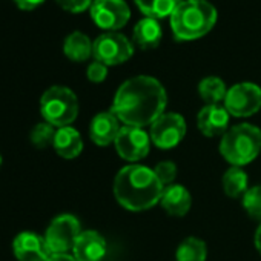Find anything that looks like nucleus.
Returning <instances> with one entry per match:
<instances>
[{"label": "nucleus", "instance_id": "nucleus-1", "mask_svg": "<svg viewBox=\"0 0 261 261\" xmlns=\"http://www.w3.org/2000/svg\"><path fill=\"white\" fill-rule=\"evenodd\" d=\"M168 95L163 85L149 75H137L126 80L117 91L112 112L124 126L145 127L165 114Z\"/></svg>", "mask_w": 261, "mask_h": 261}, {"label": "nucleus", "instance_id": "nucleus-2", "mask_svg": "<svg viewBox=\"0 0 261 261\" xmlns=\"http://www.w3.org/2000/svg\"><path fill=\"white\" fill-rule=\"evenodd\" d=\"M165 186L155 172L142 165H129L118 171L114 180L117 201L130 212H142L162 200Z\"/></svg>", "mask_w": 261, "mask_h": 261}, {"label": "nucleus", "instance_id": "nucleus-3", "mask_svg": "<svg viewBox=\"0 0 261 261\" xmlns=\"http://www.w3.org/2000/svg\"><path fill=\"white\" fill-rule=\"evenodd\" d=\"M217 17L215 7L207 0H181L169 22L177 40H195L211 33Z\"/></svg>", "mask_w": 261, "mask_h": 261}, {"label": "nucleus", "instance_id": "nucleus-4", "mask_svg": "<svg viewBox=\"0 0 261 261\" xmlns=\"http://www.w3.org/2000/svg\"><path fill=\"white\" fill-rule=\"evenodd\" d=\"M261 151V130L249 123L237 124L226 130L220 142V152L232 166H244L256 159Z\"/></svg>", "mask_w": 261, "mask_h": 261}, {"label": "nucleus", "instance_id": "nucleus-5", "mask_svg": "<svg viewBox=\"0 0 261 261\" xmlns=\"http://www.w3.org/2000/svg\"><path fill=\"white\" fill-rule=\"evenodd\" d=\"M40 114L57 129L69 126L79 115L77 95L66 86H51L40 97Z\"/></svg>", "mask_w": 261, "mask_h": 261}, {"label": "nucleus", "instance_id": "nucleus-6", "mask_svg": "<svg viewBox=\"0 0 261 261\" xmlns=\"http://www.w3.org/2000/svg\"><path fill=\"white\" fill-rule=\"evenodd\" d=\"M80 233V221L71 214H62L49 223L45 241L53 255H65L72 252Z\"/></svg>", "mask_w": 261, "mask_h": 261}, {"label": "nucleus", "instance_id": "nucleus-7", "mask_svg": "<svg viewBox=\"0 0 261 261\" xmlns=\"http://www.w3.org/2000/svg\"><path fill=\"white\" fill-rule=\"evenodd\" d=\"M134 54V45L120 33H105L92 43V56L97 62L114 66L124 63Z\"/></svg>", "mask_w": 261, "mask_h": 261}, {"label": "nucleus", "instance_id": "nucleus-8", "mask_svg": "<svg viewBox=\"0 0 261 261\" xmlns=\"http://www.w3.org/2000/svg\"><path fill=\"white\" fill-rule=\"evenodd\" d=\"M224 108L233 117H250L261 109V88L250 82L237 83L227 89Z\"/></svg>", "mask_w": 261, "mask_h": 261}, {"label": "nucleus", "instance_id": "nucleus-9", "mask_svg": "<svg viewBox=\"0 0 261 261\" xmlns=\"http://www.w3.org/2000/svg\"><path fill=\"white\" fill-rule=\"evenodd\" d=\"M89 13L94 23L109 33L123 28L130 19V10L124 0H94Z\"/></svg>", "mask_w": 261, "mask_h": 261}, {"label": "nucleus", "instance_id": "nucleus-10", "mask_svg": "<svg viewBox=\"0 0 261 261\" xmlns=\"http://www.w3.org/2000/svg\"><path fill=\"white\" fill-rule=\"evenodd\" d=\"M185 134V118L177 112L163 114L151 124V140L160 149L175 148L183 140Z\"/></svg>", "mask_w": 261, "mask_h": 261}, {"label": "nucleus", "instance_id": "nucleus-11", "mask_svg": "<svg viewBox=\"0 0 261 261\" xmlns=\"http://www.w3.org/2000/svg\"><path fill=\"white\" fill-rule=\"evenodd\" d=\"M114 145L120 157L127 162H139L149 154V137L142 127H120Z\"/></svg>", "mask_w": 261, "mask_h": 261}, {"label": "nucleus", "instance_id": "nucleus-12", "mask_svg": "<svg viewBox=\"0 0 261 261\" xmlns=\"http://www.w3.org/2000/svg\"><path fill=\"white\" fill-rule=\"evenodd\" d=\"M13 252L17 261H48L53 256L45 237L31 230H23L16 235Z\"/></svg>", "mask_w": 261, "mask_h": 261}, {"label": "nucleus", "instance_id": "nucleus-13", "mask_svg": "<svg viewBox=\"0 0 261 261\" xmlns=\"http://www.w3.org/2000/svg\"><path fill=\"white\" fill-rule=\"evenodd\" d=\"M230 114L221 105H206L197 117L200 133L206 137L224 136L229 126Z\"/></svg>", "mask_w": 261, "mask_h": 261}, {"label": "nucleus", "instance_id": "nucleus-14", "mask_svg": "<svg viewBox=\"0 0 261 261\" xmlns=\"http://www.w3.org/2000/svg\"><path fill=\"white\" fill-rule=\"evenodd\" d=\"M106 240L95 230H82L71 255L77 261H101L106 255Z\"/></svg>", "mask_w": 261, "mask_h": 261}, {"label": "nucleus", "instance_id": "nucleus-15", "mask_svg": "<svg viewBox=\"0 0 261 261\" xmlns=\"http://www.w3.org/2000/svg\"><path fill=\"white\" fill-rule=\"evenodd\" d=\"M120 120L115 117L112 111L97 114L89 126V137L97 146H108L115 142L118 130H120Z\"/></svg>", "mask_w": 261, "mask_h": 261}, {"label": "nucleus", "instance_id": "nucleus-16", "mask_svg": "<svg viewBox=\"0 0 261 261\" xmlns=\"http://www.w3.org/2000/svg\"><path fill=\"white\" fill-rule=\"evenodd\" d=\"M53 148L62 159L72 160L82 154L83 140H82V136L77 129H74L71 126H65V127H59L56 130Z\"/></svg>", "mask_w": 261, "mask_h": 261}, {"label": "nucleus", "instance_id": "nucleus-17", "mask_svg": "<svg viewBox=\"0 0 261 261\" xmlns=\"http://www.w3.org/2000/svg\"><path fill=\"white\" fill-rule=\"evenodd\" d=\"M163 209L174 217H183L189 212L192 198L189 191L181 185H169L165 188L160 200Z\"/></svg>", "mask_w": 261, "mask_h": 261}, {"label": "nucleus", "instance_id": "nucleus-18", "mask_svg": "<svg viewBox=\"0 0 261 261\" xmlns=\"http://www.w3.org/2000/svg\"><path fill=\"white\" fill-rule=\"evenodd\" d=\"M162 37H163V31L157 19L145 17L139 20L137 25L134 27L133 40H134V45H137L142 49L157 48L162 42Z\"/></svg>", "mask_w": 261, "mask_h": 261}, {"label": "nucleus", "instance_id": "nucleus-19", "mask_svg": "<svg viewBox=\"0 0 261 261\" xmlns=\"http://www.w3.org/2000/svg\"><path fill=\"white\" fill-rule=\"evenodd\" d=\"M92 43L86 34L74 31L65 39L63 53L72 62H85L92 56Z\"/></svg>", "mask_w": 261, "mask_h": 261}, {"label": "nucleus", "instance_id": "nucleus-20", "mask_svg": "<svg viewBox=\"0 0 261 261\" xmlns=\"http://www.w3.org/2000/svg\"><path fill=\"white\" fill-rule=\"evenodd\" d=\"M198 94L207 105H220V101H224L226 98L227 88L220 77L211 75L198 83Z\"/></svg>", "mask_w": 261, "mask_h": 261}, {"label": "nucleus", "instance_id": "nucleus-21", "mask_svg": "<svg viewBox=\"0 0 261 261\" xmlns=\"http://www.w3.org/2000/svg\"><path fill=\"white\" fill-rule=\"evenodd\" d=\"M136 5L146 17L152 19H165L171 17L174 10L178 7L181 0H134Z\"/></svg>", "mask_w": 261, "mask_h": 261}, {"label": "nucleus", "instance_id": "nucleus-22", "mask_svg": "<svg viewBox=\"0 0 261 261\" xmlns=\"http://www.w3.org/2000/svg\"><path fill=\"white\" fill-rule=\"evenodd\" d=\"M247 175L241 168L232 166L223 175V189L227 197L238 198L247 192Z\"/></svg>", "mask_w": 261, "mask_h": 261}, {"label": "nucleus", "instance_id": "nucleus-23", "mask_svg": "<svg viewBox=\"0 0 261 261\" xmlns=\"http://www.w3.org/2000/svg\"><path fill=\"white\" fill-rule=\"evenodd\" d=\"M206 255L207 249L204 241L195 237H189L178 246L175 258L177 261H204Z\"/></svg>", "mask_w": 261, "mask_h": 261}, {"label": "nucleus", "instance_id": "nucleus-24", "mask_svg": "<svg viewBox=\"0 0 261 261\" xmlns=\"http://www.w3.org/2000/svg\"><path fill=\"white\" fill-rule=\"evenodd\" d=\"M56 127L46 121L37 123L31 130V143L37 149H45L48 146H53L54 137H56Z\"/></svg>", "mask_w": 261, "mask_h": 261}, {"label": "nucleus", "instance_id": "nucleus-25", "mask_svg": "<svg viewBox=\"0 0 261 261\" xmlns=\"http://www.w3.org/2000/svg\"><path fill=\"white\" fill-rule=\"evenodd\" d=\"M243 207L252 218H261V186L247 189L243 195Z\"/></svg>", "mask_w": 261, "mask_h": 261}, {"label": "nucleus", "instance_id": "nucleus-26", "mask_svg": "<svg viewBox=\"0 0 261 261\" xmlns=\"http://www.w3.org/2000/svg\"><path fill=\"white\" fill-rule=\"evenodd\" d=\"M154 172L157 178L160 180V183L166 188L172 185L174 178L177 177V166L172 162H162L154 168Z\"/></svg>", "mask_w": 261, "mask_h": 261}, {"label": "nucleus", "instance_id": "nucleus-27", "mask_svg": "<svg viewBox=\"0 0 261 261\" xmlns=\"http://www.w3.org/2000/svg\"><path fill=\"white\" fill-rule=\"evenodd\" d=\"M59 7L69 13H83L91 8L94 0H56Z\"/></svg>", "mask_w": 261, "mask_h": 261}, {"label": "nucleus", "instance_id": "nucleus-28", "mask_svg": "<svg viewBox=\"0 0 261 261\" xmlns=\"http://www.w3.org/2000/svg\"><path fill=\"white\" fill-rule=\"evenodd\" d=\"M86 77L92 82V83H101L106 77H108V66L100 63V62H92L88 69H86Z\"/></svg>", "mask_w": 261, "mask_h": 261}, {"label": "nucleus", "instance_id": "nucleus-29", "mask_svg": "<svg viewBox=\"0 0 261 261\" xmlns=\"http://www.w3.org/2000/svg\"><path fill=\"white\" fill-rule=\"evenodd\" d=\"M16 5L20 8V10H25V11H33L36 8H39L45 0H14Z\"/></svg>", "mask_w": 261, "mask_h": 261}, {"label": "nucleus", "instance_id": "nucleus-30", "mask_svg": "<svg viewBox=\"0 0 261 261\" xmlns=\"http://www.w3.org/2000/svg\"><path fill=\"white\" fill-rule=\"evenodd\" d=\"M48 261H77L71 253H65V255H53Z\"/></svg>", "mask_w": 261, "mask_h": 261}, {"label": "nucleus", "instance_id": "nucleus-31", "mask_svg": "<svg viewBox=\"0 0 261 261\" xmlns=\"http://www.w3.org/2000/svg\"><path fill=\"white\" fill-rule=\"evenodd\" d=\"M255 246H256L258 252L261 253V224L258 226V229L255 232Z\"/></svg>", "mask_w": 261, "mask_h": 261}, {"label": "nucleus", "instance_id": "nucleus-32", "mask_svg": "<svg viewBox=\"0 0 261 261\" xmlns=\"http://www.w3.org/2000/svg\"><path fill=\"white\" fill-rule=\"evenodd\" d=\"M0 168H2V155H0Z\"/></svg>", "mask_w": 261, "mask_h": 261}]
</instances>
